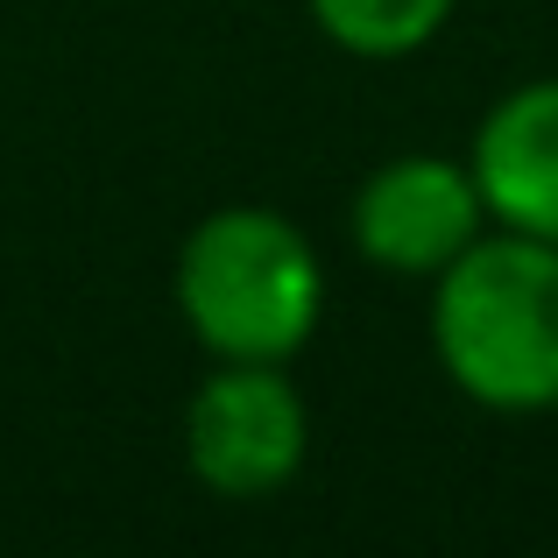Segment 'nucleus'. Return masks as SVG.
Listing matches in <instances>:
<instances>
[{
	"label": "nucleus",
	"instance_id": "obj_4",
	"mask_svg": "<svg viewBox=\"0 0 558 558\" xmlns=\"http://www.w3.org/2000/svg\"><path fill=\"white\" fill-rule=\"evenodd\" d=\"M488 227L495 219H488V205H481V184H474V170H466V156H432V149L375 163L368 178H361L354 205H347L354 255L368 262V269L424 276V283H432L446 262H460Z\"/></svg>",
	"mask_w": 558,
	"mask_h": 558
},
{
	"label": "nucleus",
	"instance_id": "obj_5",
	"mask_svg": "<svg viewBox=\"0 0 558 558\" xmlns=\"http://www.w3.org/2000/svg\"><path fill=\"white\" fill-rule=\"evenodd\" d=\"M466 170L495 227L558 247V78H523L481 113Z\"/></svg>",
	"mask_w": 558,
	"mask_h": 558
},
{
	"label": "nucleus",
	"instance_id": "obj_6",
	"mask_svg": "<svg viewBox=\"0 0 558 558\" xmlns=\"http://www.w3.org/2000/svg\"><path fill=\"white\" fill-rule=\"evenodd\" d=\"M304 8L332 50L361 64H396V57H417L452 22L460 0H304Z\"/></svg>",
	"mask_w": 558,
	"mask_h": 558
},
{
	"label": "nucleus",
	"instance_id": "obj_3",
	"mask_svg": "<svg viewBox=\"0 0 558 558\" xmlns=\"http://www.w3.org/2000/svg\"><path fill=\"white\" fill-rule=\"evenodd\" d=\"M312 452V410H304L290 361H219L184 403V466L198 488L227 502H269L298 481Z\"/></svg>",
	"mask_w": 558,
	"mask_h": 558
},
{
	"label": "nucleus",
	"instance_id": "obj_2",
	"mask_svg": "<svg viewBox=\"0 0 558 558\" xmlns=\"http://www.w3.org/2000/svg\"><path fill=\"white\" fill-rule=\"evenodd\" d=\"M170 298L213 361H298L326 318V262L276 205H219L184 233Z\"/></svg>",
	"mask_w": 558,
	"mask_h": 558
},
{
	"label": "nucleus",
	"instance_id": "obj_1",
	"mask_svg": "<svg viewBox=\"0 0 558 558\" xmlns=\"http://www.w3.org/2000/svg\"><path fill=\"white\" fill-rule=\"evenodd\" d=\"M432 354L495 417L558 410V247L488 227L432 276Z\"/></svg>",
	"mask_w": 558,
	"mask_h": 558
}]
</instances>
